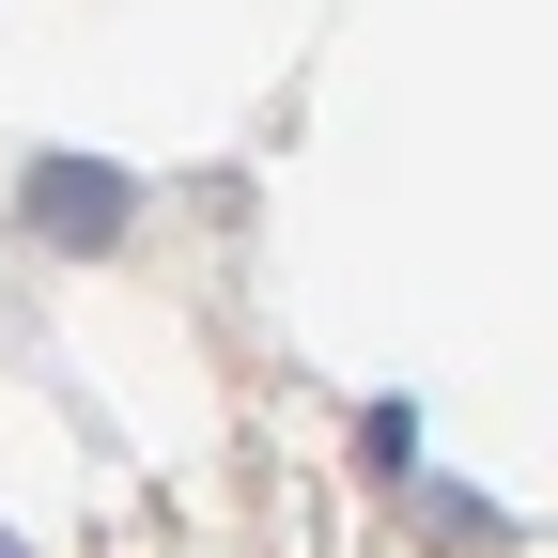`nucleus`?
<instances>
[{"label": "nucleus", "instance_id": "f257e3e1", "mask_svg": "<svg viewBox=\"0 0 558 558\" xmlns=\"http://www.w3.org/2000/svg\"><path fill=\"white\" fill-rule=\"evenodd\" d=\"M124 218H140V186H124L109 156H32V171H16V233H32V248H78V264H94V248H124Z\"/></svg>", "mask_w": 558, "mask_h": 558}, {"label": "nucleus", "instance_id": "f03ea898", "mask_svg": "<svg viewBox=\"0 0 558 558\" xmlns=\"http://www.w3.org/2000/svg\"><path fill=\"white\" fill-rule=\"evenodd\" d=\"M357 465L373 481H418V403H357Z\"/></svg>", "mask_w": 558, "mask_h": 558}, {"label": "nucleus", "instance_id": "7ed1b4c3", "mask_svg": "<svg viewBox=\"0 0 558 558\" xmlns=\"http://www.w3.org/2000/svg\"><path fill=\"white\" fill-rule=\"evenodd\" d=\"M0 558H32V543H16V527H0Z\"/></svg>", "mask_w": 558, "mask_h": 558}]
</instances>
